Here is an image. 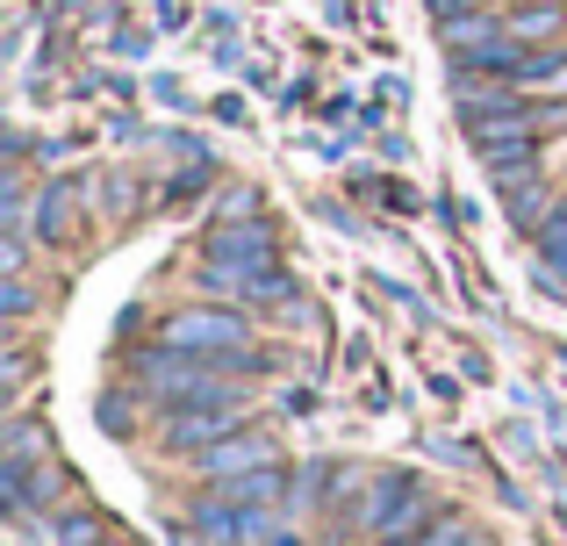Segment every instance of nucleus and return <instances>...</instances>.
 <instances>
[{"label": "nucleus", "instance_id": "obj_14", "mask_svg": "<svg viewBox=\"0 0 567 546\" xmlns=\"http://www.w3.org/2000/svg\"><path fill=\"white\" fill-rule=\"evenodd\" d=\"M266 546H302V539H295V533H274V539H266Z\"/></svg>", "mask_w": 567, "mask_h": 546}, {"label": "nucleus", "instance_id": "obj_13", "mask_svg": "<svg viewBox=\"0 0 567 546\" xmlns=\"http://www.w3.org/2000/svg\"><path fill=\"white\" fill-rule=\"evenodd\" d=\"M416 546H488V539L474 533V525H460V518H439V525H431V533L416 539Z\"/></svg>", "mask_w": 567, "mask_h": 546}, {"label": "nucleus", "instance_id": "obj_3", "mask_svg": "<svg viewBox=\"0 0 567 546\" xmlns=\"http://www.w3.org/2000/svg\"><path fill=\"white\" fill-rule=\"evenodd\" d=\"M158 346H181L194 360H230L251 346V323L237 309H181V317L158 323Z\"/></svg>", "mask_w": 567, "mask_h": 546}, {"label": "nucleus", "instance_id": "obj_2", "mask_svg": "<svg viewBox=\"0 0 567 546\" xmlns=\"http://www.w3.org/2000/svg\"><path fill=\"white\" fill-rule=\"evenodd\" d=\"M567 130V109H532V101H511V109H482L467 115V137L482 144V158L496 152H539V137Z\"/></svg>", "mask_w": 567, "mask_h": 546}, {"label": "nucleus", "instance_id": "obj_1", "mask_svg": "<svg viewBox=\"0 0 567 546\" xmlns=\"http://www.w3.org/2000/svg\"><path fill=\"white\" fill-rule=\"evenodd\" d=\"M137 381L158 395V403H216V395H230V381L216 374V360H194L181 346H152L137 352Z\"/></svg>", "mask_w": 567, "mask_h": 546}, {"label": "nucleus", "instance_id": "obj_12", "mask_svg": "<svg viewBox=\"0 0 567 546\" xmlns=\"http://www.w3.org/2000/svg\"><path fill=\"white\" fill-rule=\"evenodd\" d=\"M51 533H58V546H101V518L94 511H65Z\"/></svg>", "mask_w": 567, "mask_h": 546}, {"label": "nucleus", "instance_id": "obj_9", "mask_svg": "<svg viewBox=\"0 0 567 546\" xmlns=\"http://www.w3.org/2000/svg\"><path fill=\"white\" fill-rule=\"evenodd\" d=\"M532 238H539V259H546V280H554V288H567V202H554V209H546V224L532 230Z\"/></svg>", "mask_w": 567, "mask_h": 546}, {"label": "nucleus", "instance_id": "obj_7", "mask_svg": "<svg viewBox=\"0 0 567 546\" xmlns=\"http://www.w3.org/2000/svg\"><path fill=\"white\" fill-rule=\"evenodd\" d=\"M202 280L216 295H230V302H280V295H288L280 267H208Z\"/></svg>", "mask_w": 567, "mask_h": 546}, {"label": "nucleus", "instance_id": "obj_6", "mask_svg": "<svg viewBox=\"0 0 567 546\" xmlns=\"http://www.w3.org/2000/svg\"><path fill=\"white\" fill-rule=\"evenodd\" d=\"M230 395H216V403H173L166 410V439H173V446H194V453H202V446H216V439L223 432H230Z\"/></svg>", "mask_w": 567, "mask_h": 546}, {"label": "nucleus", "instance_id": "obj_4", "mask_svg": "<svg viewBox=\"0 0 567 546\" xmlns=\"http://www.w3.org/2000/svg\"><path fill=\"white\" fill-rule=\"evenodd\" d=\"M208 267H274V230L251 224V216L216 224L208 230Z\"/></svg>", "mask_w": 567, "mask_h": 546}, {"label": "nucleus", "instance_id": "obj_5", "mask_svg": "<svg viewBox=\"0 0 567 546\" xmlns=\"http://www.w3.org/2000/svg\"><path fill=\"white\" fill-rule=\"evenodd\" d=\"M194 461H202V475L230 482V475H251V467H274V439L266 432H223L216 446H202Z\"/></svg>", "mask_w": 567, "mask_h": 546}, {"label": "nucleus", "instance_id": "obj_11", "mask_svg": "<svg viewBox=\"0 0 567 546\" xmlns=\"http://www.w3.org/2000/svg\"><path fill=\"white\" fill-rule=\"evenodd\" d=\"M65 224H72V187H43V195H37V238L58 245Z\"/></svg>", "mask_w": 567, "mask_h": 546}, {"label": "nucleus", "instance_id": "obj_10", "mask_svg": "<svg viewBox=\"0 0 567 546\" xmlns=\"http://www.w3.org/2000/svg\"><path fill=\"white\" fill-rule=\"evenodd\" d=\"M280 490H288V475H280V467H251V475H230V482H223V496H230V504H274Z\"/></svg>", "mask_w": 567, "mask_h": 546}, {"label": "nucleus", "instance_id": "obj_8", "mask_svg": "<svg viewBox=\"0 0 567 546\" xmlns=\"http://www.w3.org/2000/svg\"><path fill=\"white\" fill-rule=\"evenodd\" d=\"M503 29H511L517 43H560V29H567V8H554V0H546V8H511L503 14Z\"/></svg>", "mask_w": 567, "mask_h": 546}, {"label": "nucleus", "instance_id": "obj_15", "mask_svg": "<svg viewBox=\"0 0 567 546\" xmlns=\"http://www.w3.org/2000/svg\"><path fill=\"white\" fill-rule=\"evenodd\" d=\"M474 8H517V0H474Z\"/></svg>", "mask_w": 567, "mask_h": 546}]
</instances>
